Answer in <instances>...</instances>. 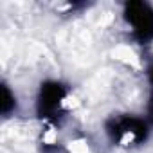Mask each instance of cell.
<instances>
[{
	"label": "cell",
	"mask_w": 153,
	"mask_h": 153,
	"mask_svg": "<svg viewBox=\"0 0 153 153\" xmlns=\"http://www.w3.org/2000/svg\"><path fill=\"white\" fill-rule=\"evenodd\" d=\"M15 108V96L9 92L7 85H2V101H0V110L4 115H7Z\"/></svg>",
	"instance_id": "277c9868"
},
{
	"label": "cell",
	"mask_w": 153,
	"mask_h": 153,
	"mask_svg": "<svg viewBox=\"0 0 153 153\" xmlns=\"http://www.w3.org/2000/svg\"><path fill=\"white\" fill-rule=\"evenodd\" d=\"M148 119L153 123V92L149 96V103H148Z\"/></svg>",
	"instance_id": "5b68a950"
},
{
	"label": "cell",
	"mask_w": 153,
	"mask_h": 153,
	"mask_svg": "<svg viewBox=\"0 0 153 153\" xmlns=\"http://www.w3.org/2000/svg\"><path fill=\"white\" fill-rule=\"evenodd\" d=\"M148 78H149V83L153 85V65H151V67L148 68Z\"/></svg>",
	"instance_id": "8992f818"
},
{
	"label": "cell",
	"mask_w": 153,
	"mask_h": 153,
	"mask_svg": "<svg viewBox=\"0 0 153 153\" xmlns=\"http://www.w3.org/2000/svg\"><path fill=\"white\" fill-rule=\"evenodd\" d=\"M65 96H67V90L61 83L45 81L40 88V94H38V103H36L38 115L43 119H54L61 112V105H63Z\"/></svg>",
	"instance_id": "3957f363"
},
{
	"label": "cell",
	"mask_w": 153,
	"mask_h": 153,
	"mask_svg": "<svg viewBox=\"0 0 153 153\" xmlns=\"http://www.w3.org/2000/svg\"><path fill=\"white\" fill-rule=\"evenodd\" d=\"M108 133L114 142L123 146L140 144L148 137V123L139 117H121L108 126Z\"/></svg>",
	"instance_id": "7a4b0ae2"
},
{
	"label": "cell",
	"mask_w": 153,
	"mask_h": 153,
	"mask_svg": "<svg viewBox=\"0 0 153 153\" xmlns=\"http://www.w3.org/2000/svg\"><path fill=\"white\" fill-rule=\"evenodd\" d=\"M124 18L133 27V36L139 43H149L153 40V7L146 2L124 4Z\"/></svg>",
	"instance_id": "6da1fadb"
}]
</instances>
